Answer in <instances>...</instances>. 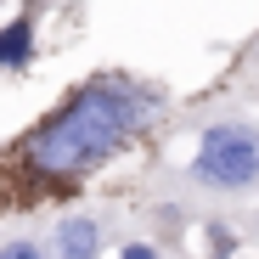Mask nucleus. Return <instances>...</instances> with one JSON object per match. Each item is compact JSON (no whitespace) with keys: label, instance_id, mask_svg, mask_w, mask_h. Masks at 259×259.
I'll list each match as a JSON object with an SVG mask.
<instances>
[{"label":"nucleus","instance_id":"f257e3e1","mask_svg":"<svg viewBox=\"0 0 259 259\" xmlns=\"http://www.w3.org/2000/svg\"><path fill=\"white\" fill-rule=\"evenodd\" d=\"M169 113V84L136 68H96L39 113L12 147H0V197L51 203L73 197L113 158L141 147Z\"/></svg>","mask_w":259,"mask_h":259},{"label":"nucleus","instance_id":"f03ea898","mask_svg":"<svg viewBox=\"0 0 259 259\" xmlns=\"http://www.w3.org/2000/svg\"><path fill=\"white\" fill-rule=\"evenodd\" d=\"M169 208H208V214H231L259 197V113L231 102L220 113H208L197 130L192 158L163 175Z\"/></svg>","mask_w":259,"mask_h":259},{"label":"nucleus","instance_id":"7ed1b4c3","mask_svg":"<svg viewBox=\"0 0 259 259\" xmlns=\"http://www.w3.org/2000/svg\"><path fill=\"white\" fill-rule=\"evenodd\" d=\"M102 248H107V214L102 208L62 214L46 237V259H102Z\"/></svg>","mask_w":259,"mask_h":259},{"label":"nucleus","instance_id":"20e7f679","mask_svg":"<svg viewBox=\"0 0 259 259\" xmlns=\"http://www.w3.org/2000/svg\"><path fill=\"white\" fill-rule=\"evenodd\" d=\"M39 51V6H23L0 23V73H28Z\"/></svg>","mask_w":259,"mask_h":259},{"label":"nucleus","instance_id":"39448f33","mask_svg":"<svg viewBox=\"0 0 259 259\" xmlns=\"http://www.w3.org/2000/svg\"><path fill=\"white\" fill-rule=\"evenodd\" d=\"M0 259H46V242H34V237H12V242H0Z\"/></svg>","mask_w":259,"mask_h":259},{"label":"nucleus","instance_id":"423d86ee","mask_svg":"<svg viewBox=\"0 0 259 259\" xmlns=\"http://www.w3.org/2000/svg\"><path fill=\"white\" fill-rule=\"evenodd\" d=\"M118 259H163V253H158V248H152L147 237H130V242L118 248Z\"/></svg>","mask_w":259,"mask_h":259},{"label":"nucleus","instance_id":"0eeeda50","mask_svg":"<svg viewBox=\"0 0 259 259\" xmlns=\"http://www.w3.org/2000/svg\"><path fill=\"white\" fill-rule=\"evenodd\" d=\"M248 96H253V113H259V79H253V84H248Z\"/></svg>","mask_w":259,"mask_h":259},{"label":"nucleus","instance_id":"6e6552de","mask_svg":"<svg viewBox=\"0 0 259 259\" xmlns=\"http://www.w3.org/2000/svg\"><path fill=\"white\" fill-rule=\"evenodd\" d=\"M253 237H259V231H253Z\"/></svg>","mask_w":259,"mask_h":259}]
</instances>
